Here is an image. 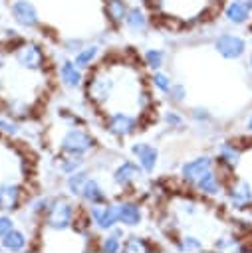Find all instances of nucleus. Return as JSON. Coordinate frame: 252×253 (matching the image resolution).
<instances>
[{"label": "nucleus", "mask_w": 252, "mask_h": 253, "mask_svg": "<svg viewBox=\"0 0 252 253\" xmlns=\"http://www.w3.org/2000/svg\"><path fill=\"white\" fill-rule=\"evenodd\" d=\"M10 59L16 65V69L28 71V73H38V75L46 73V69L50 65L44 45L34 40H28V38H22L14 45H10Z\"/></svg>", "instance_id": "obj_1"}, {"label": "nucleus", "mask_w": 252, "mask_h": 253, "mask_svg": "<svg viewBox=\"0 0 252 253\" xmlns=\"http://www.w3.org/2000/svg\"><path fill=\"white\" fill-rule=\"evenodd\" d=\"M58 148L67 156H85L95 148V136L83 125H73L63 130Z\"/></svg>", "instance_id": "obj_2"}, {"label": "nucleus", "mask_w": 252, "mask_h": 253, "mask_svg": "<svg viewBox=\"0 0 252 253\" xmlns=\"http://www.w3.org/2000/svg\"><path fill=\"white\" fill-rule=\"evenodd\" d=\"M212 49L226 61H238L246 55L248 51V38L238 34V32H232V30H224V32H218L212 42H210Z\"/></svg>", "instance_id": "obj_3"}, {"label": "nucleus", "mask_w": 252, "mask_h": 253, "mask_svg": "<svg viewBox=\"0 0 252 253\" xmlns=\"http://www.w3.org/2000/svg\"><path fill=\"white\" fill-rule=\"evenodd\" d=\"M103 126L115 138H129L141 128V119L133 111H111L105 113Z\"/></svg>", "instance_id": "obj_4"}, {"label": "nucleus", "mask_w": 252, "mask_h": 253, "mask_svg": "<svg viewBox=\"0 0 252 253\" xmlns=\"http://www.w3.org/2000/svg\"><path fill=\"white\" fill-rule=\"evenodd\" d=\"M10 18L16 28L24 32H34L42 28V16L32 0H10Z\"/></svg>", "instance_id": "obj_5"}, {"label": "nucleus", "mask_w": 252, "mask_h": 253, "mask_svg": "<svg viewBox=\"0 0 252 253\" xmlns=\"http://www.w3.org/2000/svg\"><path fill=\"white\" fill-rule=\"evenodd\" d=\"M222 20L232 28H244L252 22V0H226L220 8Z\"/></svg>", "instance_id": "obj_6"}, {"label": "nucleus", "mask_w": 252, "mask_h": 253, "mask_svg": "<svg viewBox=\"0 0 252 253\" xmlns=\"http://www.w3.org/2000/svg\"><path fill=\"white\" fill-rule=\"evenodd\" d=\"M44 219H46V225L52 229H65L73 219V208L69 202L56 198L50 202V206L44 213Z\"/></svg>", "instance_id": "obj_7"}, {"label": "nucleus", "mask_w": 252, "mask_h": 253, "mask_svg": "<svg viewBox=\"0 0 252 253\" xmlns=\"http://www.w3.org/2000/svg\"><path fill=\"white\" fill-rule=\"evenodd\" d=\"M123 28L131 36H147V32L151 30V16H149L147 8L141 4H131L127 10Z\"/></svg>", "instance_id": "obj_8"}, {"label": "nucleus", "mask_w": 252, "mask_h": 253, "mask_svg": "<svg viewBox=\"0 0 252 253\" xmlns=\"http://www.w3.org/2000/svg\"><path fill=\"white\" fill-rule=\"evenodd\" d=\"M129 6L131 4L127 0H101V14L105 18V24L113 32L123 30V22H125Z\"/></svg>", "instance_id": "obj_9"}, {"label": "nucleus", "mask_w": 252, "mask_h": 253, "mask_svg": "<svg viewBox=\"0 0 252 253\" xmlns=\"http://www.w3.org/2000/svg\"><path fill=\"white\" fill-rule=\"evenodd\" d=\"M58 79L65 89H77V87H83L85 75H83V69L77 67L75 61L67 55L58 63Z\"/></svg>", "instance_id": "obj_10"}, {"label": "nucleus", "mask_w": 252, "mask_h": 253, "mask_svg": "<svg viewBox=\"0 0 252 253\" xmlns=\"http://www.w3.org/2000/svg\"><path fill=\"white\" fill-rule=\"evenodd\" d=\"M240 156H242V148L232 142V140H224L218 144V156H216V164L218 168H222L224 172L232 174L240 162Z\"/></svg>", "instance_id": "obj_11"}, {"label": "nucleus", "mask_w": 252, "mask_h": 253, "mask_svg": "<svg viewBox=\"0 0 252 253\" xmlns=\"http://www.w3.org/2000/svg\"><path fill=\"white\" fill-rule=\"evenodd\" d=\"M101 57H103V45L99 42H85L81 45V49L75 55H71V59L75 61V65L81 67L83 71L95 67L101 61Z\"/></svg>", "instance_id": "obj_12"}, {"label": "nucleus", "mask_w": 252, "mask_h": 253, "mask_svg": "<svg viewBox=\"0 0 252 253\" xmlns=\"http://www.w3.org/2000/svg\"><path fill=\"white\" fill-rule=\"evenodd\" d=\"M131 154L137 158V164L145 172H153L159 162V150L149 142H135L131 144Z\"/></svg>", "instance_id": "obj_13"}, {"label": "nucleus", "mask_w": 252, "mask_h": 253, "mask_svg": "<svg viewBox=\"0 0 252 253\" xmlns=\"http://www.w3.org/2000/svg\"><path fill=\"white\" fill-rule=\"evenodd\" d=\"M212 168H214V160H212L210 156H198V158H192V160H189V162L183 164L181 176H183L187 182L194 184L200 176H204V174H206L208 170H212Z\"/></svg>", "instance_id": "obj_14"}, {"label": "nucleus", "mask_w": 252, "mask_h": 253, "mask_svg": "<svg viewBox=\"0 0 252 253\" xmlns=\"http://www.w3.org/2000/svg\"><path fill=\"white\" fill-rule=\"evenodd\" d=\"M22 200H24L22 188H18L16 184H10V182H0V210L14 211L20 208Z\"/></svg>", "instance_id": "obj_15"}, {"label": "nucleus", "mask_w": 252, "mask_h": 253, "mask_svg": "<svg viewBox=\"0 0 252 253\" xmlns=\"http://www.w3.org/2000/svg\"><path fill=\"white\" fill-rule=\"evenodd\" d=\"M91 219L95 221V225L99 229H111L119 221L117 219V208L115 206H101V204H97V206L91 208Z\"/></svg>", "instance_id": "obj_16"}, {"label": "nucleus", "mask_w": 252, "mask_h": 253, "mask_svg": "<svg viewBox=\"0 0 252 253\" xmlns=\"http://www.w3.org/2000/svg\"><path fill=\"white\" fill-rule=\"evenodd\" d=\"M141 174V168L139 164H133L131 160H125L121 162L115 170H113V182L121 188H129L133 180H137V176Z\"/></svg>", "instance_id": "obj_17"}, {"label": "nucleus", "mask_w": 252, "mask_h": 253, "mask_svg": "<svg viewBox=\"0 0 252 253\" xmlns=\"http://www.w3.org/2000/svg\"><path fill=\"white\" fill-rule=\"evenodd\" d=\"M141 61H143V67H147L149 71H159V69L165 67L167 51L163 47H157V45L145 47L143 53H141Z\"/></svg>", "instance_id": "obj_18"}, {"label": "nucleus", "mask_w": 252, "mask_h": 253, "mask_svg": "<svg viewBox=\"0 0 252 253\" xmlns=\"http://www.w3.org/2000/svg\"><path fill=\"white\" fill-rule=\"evenodd\" d=\"M194 188L204 194V196H218L222 192V182H220V176L212 170H208L204 176H200L196 182H194Z\"/></svg>", "instance_id": "obj_19"}, {"label": "nucleus", "mask_w": 252, "mask_h": 253, "mask_svg": "<svg viewBox=\"0 0 252 253\" xmlns=\"http://www.w3.org/2000/svg\"><path fill=\"white\" fill-rule=\"evenodd\" d=\"M117 208V219L127 225V227H135L141 223V208L133 202H121L115 206Z\"/></svg>", "instance_id": "obj_20"}, {"label": "nucleus", "mask_w": 252, "mask_h": 253, "mask_svg": "<svg viewBox=\"0 0 252 253\" xmlns=\"http://www.w3.org/2000/svg\"><path fill=\"white\" fill-rule=\"evenodd\" d=\"M173 77L167 73V71H163V69H159V71H151V77H149V85L157 91V93H161V95H167L169 93V89L173 87Z\"/></svg>", "instance_id": "obj_21"}, {"label": "nucleus", "mask_w": 252, "mask_h": 253, "mask_svg": "<svg viewBox=\"0 0 252 253\" xmlns=\"http://www.w3.org/2000/svg\"><path fill=\"white\" fill-rule=\"evenodd\" d=\"M81 198H83L85 202L93 204V206L105 202V194H103V190L99 188V184H97L95 180H89V178H87V182H85V186H83V190H81Z\"/></svg>", "instance_id": "obj_22"}, {"label": "nucleus", "mask_w": 252, "mask_h": 253, "mask_svg": "<svg viewBox=\"0 0 252 253\" xmlns=\"http://www.w3.org/2000/svg\"><path fill=\"white\" fill-rule=\"evenodd\" d=\"M26 245H28V239L18 229H12L2 237V247L8 251H22V249H26Z\"/></svg>", "instance_id": "obj_23"}, {"label": "nucleus", "mask_w": 252, "mask_h": 253, "mask_svg": "<svg viewBox=\"0 0 252 253\" xmlns=\"http://www.w3.org/2000/svg\"><path fill=\"white\" fill-rule=\"evenodd\" d=\"M163 123H165V126L171 128V130H183V128L187 126L185 115H183L181 111H177V109H167V111H163Z\"/></svg>", "instance_id": "obj_24"}, {"label": "nucleus", "mask_w": 252, "mask_h": 253, "mask_svg": "<svg viewBox=\"0 0 252 253\" xmlns=\"http://www.w3.org/2000/svg\"><path fill=\"white\" fill-rule=\"evenodd\" d=\"M85 182H87V172L79 168V170H75V172L69 174V178H67V188H69V192H71L73 196H81V190H83Z\"/></svg>", "instance_id": "obj_25"}, {"label": "nucleus", "mask_w": 252, "mask_h": 253, "mask_svg": "<svg viewBox=\"0 0 252 253\" xmlns=\"http://www.w3.org/2000/svg\"><path fill=\"white\" fill-rule=\"evenodd\" d=\"M179 251H187V253H198V251H204L206 245L200 241V237H194V235H185L179 239V245H177Z\"/></svg>", "instance_id": "obj_26"}, {"label": "nucleus", "mask_w": 252, "mask_h": 253, "mask_svg": "<svg viewBox=\"0 0 252 253\" xmlns=\"http://www.w3.org/2000/svg\"><path fill=\"white\" fill-rule=\"evenodd\" d=\"M187 97H189L187 85L181 83V81H175L173 87H171L169 93H167V99H169V103H173V105H183V103L187 101Z\"/></svg>", "instance_id": "obj_27"}, {"label": "nucleus", "mask_w": 252, "mask_h": 253, "mask_svg": "<svg viewBox=\"0 0 252 253\" xmlns=\"http://www.w3.org/2000/svg\"><path fill=\"white\" fill-rule=\"evenodd\" d=\"M189 117H190V121H192V123H196V125H200V126H204V125H210V123H212V113H210L206 107H202V105L190 107Z\"/></svg>", "instance_id": "obj_28"}, {"label": "nucleus", "mask_w": 252, "mask_h": 253, "mask_svg": "<svg viewBox=\"0 0 252 253\" xmlns=\"http://www.w3.org/2000/svg\"><path fill=\"white\" fill-rule=\"evenodd\" d=\"M83 162H85L83 156H67V154H62V158H60V170L63 174H71V172L79 170L83 166Z\"/></svg>", "instance_id": "obj_29"}, {"label": "nucleus", "mask_w": 252, "mask_h": 253, "mask_svg": "<svg viewBox=\"0 0 252 253\" xmlns=\"http://www.w3.org/2000/svg\"><path fill=\"white\" fill-rule=\"evenodd\" d=\"M83 43H85V40H83V38H77V36L63 38V40H62V49H63V53H67V55L71 57V55H75V53L81 49Z\"/></svg>", "instance_id": "obj_30"}, {"label": "nucleus", "mask_w": 252, "mask_h": 253, "mask_svg": "<svg viewBox=\"0 0 252 253\" xmlns=\"http://www.w3.org/2000/svg\"><path fill=\"white\" fill-rule=\"evenodd\" d=\"M121 251H127V253H141V251H151V247L145 243V239L141 237H129L123 245H121Z\"/></svg>", "instance_id": "obj_31"}, {"label": "nucleus", "mask_w": 252, "mask_h": 253, "mask_svg": "<svg viewBox=\"0 0 252 253\" xmlns=\"http://www.w3.org/2000/svg\"><path fill=\"white\" fill-rule=\"evenodd\" d=\"M119 241H121V239H119V235L109 233L107 237H103V239H101L99 251H103V253H117V251H121V243H119Z\"/></svg>", "instance_id": "obj_32"}, {"label": "nucleus", "mask_w": 252, "mask_h": 253, "mask_svg": "<svg viewBox=\"0 0 252 253\" xmlns=\"http://www.w3.org/2000/svg\"><path fill=\"white\" fill-rule=\"evenodd\" d=\"M0 132H4V134H8V136H16V134L20 132V125H18L14 119L6 117L2 111H0Z\"/></svg>", "instance_id": "obj_33"}, {"label": "nucleus", "mask_w": 252, "mask_h": 253, "mask_svg": "<svg viewBox=\"0 0 252 253\" xmlns=\"http://www.w3.org/2000/svg\"><path fill=\"white\" fill-rule=\"evenodd\" d=\"M12 229H14V221L8 215H0V237H4Z\"/></svg>", "instance_id": "obj_34"}, {"label": "nucleus", "mask_w": 252, "mask_h": 253, "mask_svg": "<svg viewBox=\"0 0 252 253\" xmlns=\"http://www.w3.org/2000/svg\"><path fill=\"white\" fill-rule=\"evenodd\" d=\"M244 128L252 134V113H248V117H246V121H244Z\"/></svg>", "instance_id": "obj_35"}, {"label": "nucleus", "mask_w": 252, "mask_h": 253, "mask_svg": "<svg viewBox=\"0 0 252 253\" xmlns=\"http://www.w3.org/2000/svg\"><path fill=\"white\" fill-rule=\"evenodd\" d=\"M206 2H208V8H222L226 0H206Z\"/></svg>", "instance_id": "obj_36"}, {"label": "nucleus", "mask_w": 252, "mask_h": 253, "mask_svg": "<svg viewBox=\"0 0 252 253\" xmlns=\"http://www.w3.org/2000/svg\"><path fill=\"white\" fill-rule=\"evenodd\" d=\"M246 28H248V45L252 47V22H250Z\"/></svg>", "instance_id": "obj_37"}, {"label": "nucleus", "mask_w": 252, "mask_h": 253, "mask_svg": "<svg viewBox=\"0 0 252 253\" xmlns=\"http://www.w3.org/2000/svg\"><path fill=\"white\" fill-rule=\"evenodd\" d=\"M248 69H250V73H252V53L248 55Z\"/></svg>", "instance_id": "obj_38"}]
</instances>
